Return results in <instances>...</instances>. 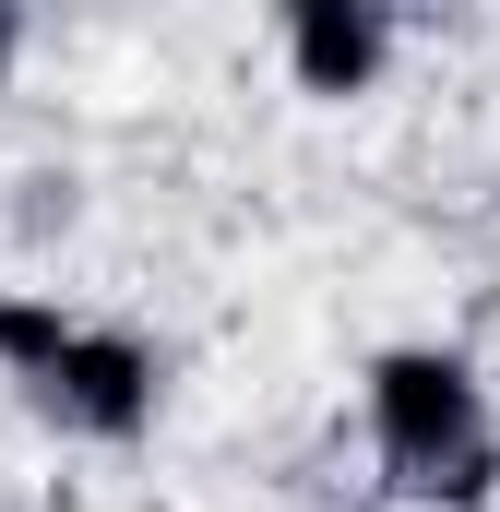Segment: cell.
I'll list each match as a JSON object with an SVG mask.
<instances>
[{"label": "cell", "instance_id": "obj_5", "mask_svg": "<svg viewBox=\"0 0 500 512\" xmlns=\"http://www.w3.org/2000/svg\"><path fill=\"white\" fill-rule=\"evenodd\" d=\"M12 48H24V24H12V12H0V84H12Z\"/></svg>", "mask_w": 500, "mask_h": 512}, {"label": "cell", "instance_id": "obj_3", "mask_svg": "<svg viewBox=\"0 0 500 512\" xmlns=\"http://www.w3.org/2000/svg\"><path fill=\"white\" fill-rule=\"evenodd\" d=\"M393 60V12L381 0H298L286 12V72L310 96H370Z\"/></svg>", "mask_w": 500, "mask_h": 512}, {"label": "cell", "instance_id": "obj_2", "mask_svg": "<svg viewBox=\"0 0 500 512\" xmlns=\"http://www.w3.org/2000/svg\"><path fill=\"white\" fill-rule=\"evenodd\" d=\"M36 417L72 429V441H143L155 429V346L143 334H108V322H72V346L36 370Z\"/></svg>", "mask_w": 500, "mask_h": 512}, {"label": "cell", "instance_id": "obj_1", "mask_svg": "<svg viewBox=\"0 0 500 512\" xmlns=\"http://www.w3.org/2000/svg\"><path fill=\"white\" fill-rule=\"evenodd\" d=\"M370 453L393 465L405 501L477 512L500 489V417L489 382L453 358V346H381L370 358Z\"/></svg>", "mask_w": 500, "mask_h": 512}, {"label": "cell", "instance_id": "obj_4", "mask_svg": "<svg viewBox=\"0 0 500 512\" xmlns=\"http://www.w3.org/2000/svg\"><path fill=\"white\" fill-rule=\"evenodd\" d=\"M60 346H72V310H60V298H0V370H12V382H36Z\"/></svg>", "mask_w": 500, "mask_h": 512}]
</instances>
